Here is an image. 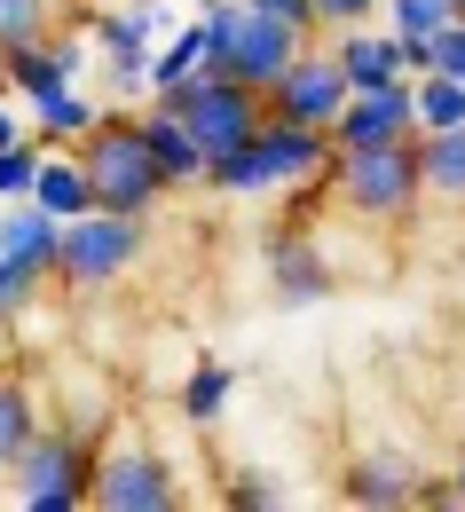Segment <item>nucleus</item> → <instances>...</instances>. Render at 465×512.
<instances>
[{"label": "nucleus", "mask_w": 465, "mask_h": 512, "mask_svg": "<svg viewBox=\"0 0 465 512\" xmlns=\"http://www.w3.org/2000/svg\"><path fill=\"white\" fill-rule=\"evenodd\" d=\"M442 127H465V79L418 71V134H442Z\"/></svg>", "instance_id": "25"}, {"label": "nucleus", "mask_w": 465, "mask_h": 512, "mask_svg": "<svg viewBox=\"0 0 465 512\" xmlns=\"http://www.w3.org/2000/svg\"><path fill=\"white\" fill-rule=\"evenodd\" d=\"M418 174H426V205L465 213V127L418 134Z\"/></svg>", "instance_id": "20"}, {"label": "nucleus", "mask_w": 465, "mask_h": 512, "mask_svg": "<svg viewBox=\"0 0 465 512\" xmlns=\"http://www.w3.org/2000/svg\"><path fill=\"white\" fill-rule=\"evenodd\" d=\"M103 119V103L87 95V87H56V95H40L32 103V134L48 142V150H71V142H87V127Z\"/></svg>", "instance_id": "22"}, {"label": "nucleus", "mask_w": 465, "mask_h": 512, "mask_svg": "<svg viewBox=\"0 0 465 512\" xmlns=\"http://www.w3.org/2000/svg\"><path fill=\"white\" fill-rule=\"evenodd\" d=\"M261 268H268V292L284 300V308H316V300H332V260H324V237L316 229H268L261 245Z\"/></svg>", "instance_id": "12"}, {"label": "nucleus", "mask_w": 465, "mask_h": 512, "mask_svg": "<svg viewBox=\"0 0 465 512\" xmlns=\"http://www.w3.org/2000/svg\"><path fill=\"white\" fill-rule=\"evenodd\" d=\"M402 134H418V79L355 87L332 119V150H379V142H402Z\"/></svg>", "instance_id": "11"}, {"label": "nucleus", "mask_w": 465, "mask_h": 512, "mask_svg": "<svg viewBox=\"0 0 465 512\" xmlns=\"http://www.w3.org/2000/svg\"><path fill=\"white\" fill-rule=\"evenodd\" d=\"M332 40L339 71H347V87H395V79H410V64H402V40L387 32V24H347V32H324Z\"/></svg>", "instance_id": "15"}, {"label": "nucleus", "mask_w": 465, "mask_h": 512, "mask_svg": "<svg viewBox=\"0 0 465 512\" xmlns=\"http://www.w3.org/2000/svg\"><path fill=\"white\" fill-rule=\"evenodd\" d=\"M324 182H332V205L347 213V221H379V229H402V221H418V205H426L418 134H402V142H379V150H339Z\"/></svg>", "instance_id": "3"}, {"label": "nucleus", "mask_w": 465, "mask_h": 512, "mask_svg": "<svg viewBox=\"0 0 465 512\" xmlns=\"http://www.w3.org/2000/svg\"><path fill=\"white\" fill-rule=\"evenodd\" d=\"M198 16H205V64L245 79V87H261V95L292 71V56L308 48V32H292L284 16H268L253 0H213Z\"/></svg>", "instance_id": "5"}, {"label": "nucleus", "mask_w": 465, "mask_h": 512, "mask_svg": "<svg viewBox=\"0 0 465 512\" xmlns=\"http://www.w3.org/2000/svg\"><path fill=\"white\" fill-rule=\"evenodd\" d=\"M347 95H355V87H347V71H339L332 40H308V48L292 56V71L268 87V111H276V119H300V127H332Z\"/></svg>", "instance_id": "10"}, {"label": "nucleus", "mask_w": 465, "mask_h": 512, "mask_svg": "<svg viewBox=\"0 0 465 512\" xmlns=\"http://www.w3.org/2000/svg\"><path fill=\"white\" fill-rule=\"evenodd\" d=\"M205 71V16L198 24H174L158 48H150V95H166V87H182V79H198Z\"/></svg>", "instance_id": "24"}, {"label": "nucleus", "mask_w": 465, "mask_h": 512, "mask_svg": "<svg viewBox=\"0 0 465 512\" xmlns=\"http://www.w3.org/2000/svg\"><path fill=\"white\" fill-rule=\"evenodd\" d=\"M95 64H103V87H111V103H134V95H150V48H158V24H150V8L127 0V8H103L95 0Z\"/></svg>", "instance_id": "9"}, {"label": "nucleus", "mask_w": 465, "mask_h": 512, "mask_svg": "<svg viewBox=\"0 0 465 512\" xmlns=\"http://www.w3.org/2000/svg\"><path fill=\"white\" fill-rule=\"evenodd\" d=\"M182 473L158 442H103L95 449V512H174Z\"/></svg>", "instance_id": "8"}, {"label": "nucleus", "mask_w": 465, "mask_h": 512, "mask_svg": "<svg viewBox=\"0 0 465 512\" xmlns=\"http://www.w3.org/2000/svg\"><path fill=\"white\" fill-rule=\"evenodd\" d=\"M182 8H213V0H182Z\"/></svg>", "instance_id": "32"}, {"label": "nucleus", "mask_w": 465, "mask_h": 512, "mask_svg": "<svg viewBox=\"0 0 465 512\" xmlns=\"http://www.w3.org/2000/svg\"><path fill=\"white\" fill-rule=\"evenodd\" d=\"M79 158H87V174H95V205L103 213H134V221H150L158 205H166V174H158V158H150V134H142V111H119V103H103V119L87 127V142H71Z\"/></svg>", "instance_id": "2"}, {"label": "nucleus", "mask_w": 465, "mask_h": 512, "mask_svg": "<svg viewBox=\"0 0 465 512\" xmlns=\"http://www.w3.org/2000/svg\"><path fill=\"white\" fill-rule=\"evenodd\" d=\"M450 481H458V505H465V457H458V473H450Z\"/></svg>", "instance_id": "30"}, {"label": "nucleus", "mask_w": 465, "mask_h": 512, "mask_svg": "<svg viewBox=\"0 0 465 512\" xmlns=\"http://www.w3.org/2000/svg\"><path fill=\"white\" fill-rule=\"evenodd\" d=\"M64 24H95V0H0V48L48 40Z\"/></svg>", "instance_id": "21"}, {"label": "nucleus", "mask_w": 465, "mask_h": 512, "mask_svg": "<svg viewBox=\"0 0 465 512\" xmlns=\"http://www.w3.org/2000/svg\"><path fill=\"white\" fill-rule=\"evenodd\" d=\"M150 245V229L134 221V213H79L64 221V260H56V284H64L71 300H87V292H111L119 276H127L134 260Z\"/></svg>", "instance_id": "6"}, {"label": "nucleus", "mask_w": 465, "mask_h": 512, "mask_svg": "<svg viewBox=\"0 0 465 512\" xmlns=\"http://www.w3.org/2000/svg\"><path fill=\"white\" fill-rule=\"evenodd\" d=\"M229 394H237V371L229 363H190V379H182V394H174V410H182V426H221V410H229Z\"/></svg>", "instance_id": "23"}, {"label": "nucleus", "mask_w": 465, "mask_h": 512, "mask_svg": "<svg viewBox=\"0 0 465 512\" xmlns=\"http://www.w3.org/2000/svg\"><path fill=\"white\" fill-rule=\"evenodd\" d=\"M40 284H48L40 268H24V260H8V253H0V339H8V331H16L24 316H32Z\"/></svg>", "instance_id": "26"}, {"label": "nucleus", "mask_w": 465, "mask_h": 512, "mask_svg": "<svg viewBox=\"0 0 465 512\" xmlns=\"http://www.w3.org/2000/svg\"><path fill=\"white\" fill-rule=\"evenodd\" d=\"M0 95H16V87H8V56H0Z\"/></svg>", "instance_id": "31"}, {"label": "nucleus", "mask_w": 465, "mask_h": 512, "mask_svg": "<svg viewBox=\"0 0 465 512\" xmlns=\"http://www.w3.org/2000/svg\"><path fill=\"white\" fill-rule=\"evenodd\" d=\"M32 197H40L56 221L95 213V174H87V158H79V150H40V182H32Z\"/></svg>", "instance_id": "19"}, {"label": "nucleus", "mask_w": 465, "mask_h": 512, "mask_svg": "<svg viewBox=\"0 0 465 512\" xmlns=\"http://www.w3.org/2000/svg\"><path fill=\"white\" fill-rule=\"evenodd\" d=\"M95 449L103 434H87V426H71V418H48L24 457L8 465V489H16V505L24 512H79L95 505Z\"/></svg>", "instance_id": "4"}, {"label": "nucleus", "mask_w": 465, "mask_h": 512, "mask_svg": "<svg viewBox=\"0 0 465 512\" xmlns=\"http://www.w3.org/2000/svg\"><path fill=\"white\" fill-rule=\"evenodd\" d=\"M379 16H387V32L402 40V64L418 79V71H434V40L458 24V0H379Z\"/></svg>", "instance_id": "17"}, {"label": "nucleus", "mask_w": 465, "mask_h": 512, "mask_svg": "<svg viewBox=\"0 0 465 512\" xmlns=\"http://www.w3.org/2000/svg\"><path fill=\"white\" fill-rule=\"evenodd\" d=\"M48 426V410H40V386L24 379L16 363H0V481H8V465L24 457V442Z\"/></svg>", "instance_id": "18"}, {"label": "nucleus", "mask_w": 465, "mask_h": 512, "mask_svg": "<svg viewBox=\"0 0 465 512\" xmlns=\"http://www.w3.org/2000/svg\"><path fill=\"white\" fill-rule=\"evenodd\" d=\"M332 158H339V150H332V127H300V119H276V111H268L253 142H237V150H221V158H213L205 190H221V197L300 190V182H324V174H332Z\"/></svg>", "instance_id": "1"}, {"label": "nucleus", "mask_w": 465, "mask_h": 512, "mask_svg": "<svg viewBox=\"0 0 465 512\" xmlns=\"http://www.w3.org/2000/svg\"><path fill=\"white\" fill-rule=\"evenodd\" d=\"M458 16H465V0H458Z\"/></svg>", "instance_id": "33"}, {"label": "nucleus", "mask_w": 465, "mask_h": 512, "mask_svg": "<svg viewBox=\"0 0 465 512\" xmlns=\"http://www.w3.org/2000/svg\"><path fill=\"white\" fill-rule=\"evenodd\" d=\"M142 134H150V158H158V174H166V190H205V174H213V158H205V142L190 134V119L174 111V103H158L150 95V111H142Z\"/></svg>", "instance_id": "13"}, {"label": "nucleus", "mask_w": 465, "mask_h": 512, "mask_svg": "<svg viewBox=\"0 0 465 512\" xmlns=\"http://www.w3.org/2000/svg\"><path fill=\"white\" fill-rule=\"evenodd\" d=\"M339 497L355 512H395V505H418V465L410 457H355L339 473Z\"/></svg>", "instance_id": "16"}, {"label": "nucleus", "mask_w": 465, "mask_h": 512, "mask_svg": "<svg viewBox=\"0 0 465 512\" xmlns=\"http://www.w3.org/2000/svg\"><path fill=\"white\" fill-rule=\"evenodd\" d=\"M158 103H174V111L190 119V134L205 142V158L253 142L261 119H268V95H261V87H245V79H229V71H213V64H205L198 79H182V87H166Z\"/></svg>", "instance_id": "7"}, {"label": "nucleus", "mask_w": 465, "mask_h": 512, "mask_svg": "<svg viewBox=\"0 0 465 512\" xmlns=\"http://www.w3.org/2000/svg\"><path fill=\"white\" fill-rule=\"evenodd\" d=\"M221 505H237V512H276V505H284V489H276L268 473H229Z\"/></svg>", "instance_id": "27"}, {"label": "nucleus", "mask_w": 465, "mask_h": 512, "mask_svg": "<svg viewBox=\"0 0 465 512\" xmlns=\"http://www.w3.org/2000/svg\"><path fill=\"white\" fill-rule=\"evenodd\" d=\"M0 253L40 268L56 284V260H64V221L40 205V197H0Z\"/></svg>", "instance_id": "14"}, {"label": "nucleus", "mask_w": 465, "mask_h": 512, "mask_svg": "<svg viewBox=\"0 0 465 512\" xmlns=\"http://www.w3.org/2000/svg\"><path fill=\"white\" fill-rule=\"evenodd\" d=\"M379 16V0H316V24L324 32H347V24H371Z\"/></svg>", "instance_id": "28"}, {"label": "nucleus", "mask_w": 465, "mask_h": 512, "mask_svg": "<svg viewBox=\"0 0 465 512\" xmlns=\"http://www.w3.org/2000/svg\"><path fill=\"white\" fill-rule=\"evenodd\" d=\"M253 8L284 16V24H292V32H308V40H324V24H316V0H253Z\"/></svg>", "instance_id": "29"}]
</instances>
